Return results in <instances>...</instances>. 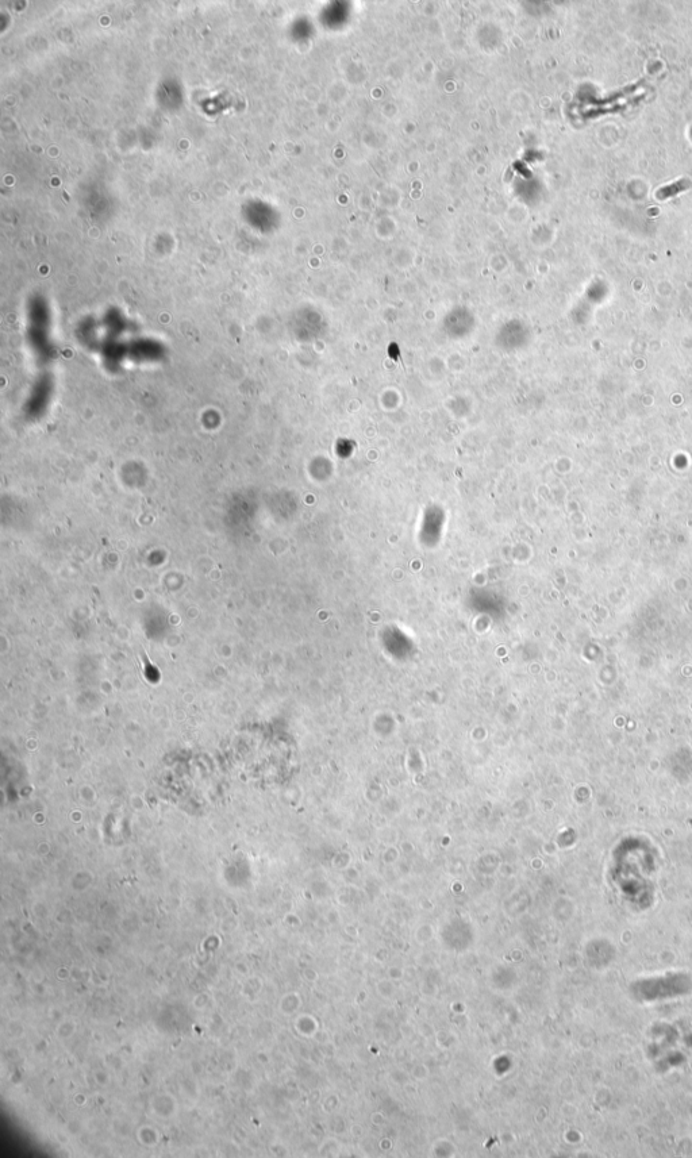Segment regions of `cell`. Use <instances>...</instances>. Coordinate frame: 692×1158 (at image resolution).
Listing matches in <instances>:
<instances>
[{"mask_svg": "<svg viewBox=\"0 0 692 1158\" xmlns=\"http://www.w3.org/2000/svg\"><path fill=\"white\" fill-rule=\"evenodd\" d=\"M691 186V180L680 179L678 182L671 184V186L661 188V190L657 192L656 196L657 199L660 200L674 198V196L680 194V192L690 190Z\"/></svg>", "mask_w": 692, "mask_h": 1158, "instance_id": "cell-1", "label": "cell"}]
</instances>
